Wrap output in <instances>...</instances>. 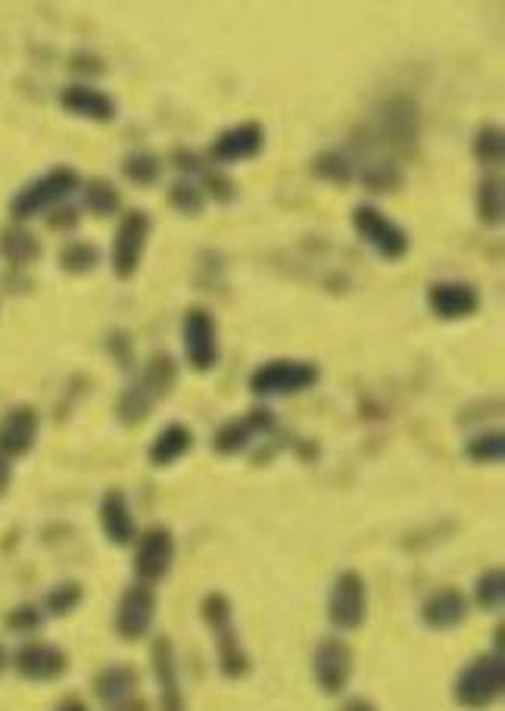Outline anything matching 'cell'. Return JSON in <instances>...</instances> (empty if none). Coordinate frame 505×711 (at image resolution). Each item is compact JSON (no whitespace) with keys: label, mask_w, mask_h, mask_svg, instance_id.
I'll return each instance as SVG.
<instances>
[{"label":"cell","mask_w":505,"mask_h":711,"mask_svg":"<svg viewBox=\"0 0 505 711\" xmlns=\"http://www.w3.org/2000/svg\"><path fill=\"white\" fill-rule=\"evenodd\" d=\"M107 349L113 353L122 368H131L134 365V347H131V337L125 332H113L107 337Z\"/></svg>","instance_id":"40"},{"label":"cell","mask_w":505,"mask_h":711,"mask_svg":"<svg viewBox=\"0 0 505 711\" xmlns=\"http://www.w3.org/2000/svg\"><path fill=\"white\" fill-rule=\"evenodd\" d=\"M10 480H13V465H10V459L0 456V497L10 490Z\"/></svg>","instance_id":"41"},{"label":"cell","mask_w":505,"mask_h":711,"mask_svg":"<svg viewBox=\"0 0 505 711\" xmlns=\"http://www.w3.org/2000/svg\"><path fill=\"white\" fill-rule=\"evenodd\" d=\"M84 599V587L79 580H63L57 587H50L48 596H44V612L50 618H65L69 612H75L82 606Z\"/></svg>","instance_id":"34"},{"label":"cell","mask_w":505,"mask_h":711,"mask_svg":"<svg viewBox=\"0 0 505 711\" xmlns=\"http://www.w3.org/2000/svg\"><path fill=\"white\" fill-rule=\"evenodd\" d=\"M153 614H156V596H153V590H150L148 583L125 587L122 596H119V602H115V633H119L125 643H138V640H144L150 633Z\"/></svg>","instance_id":"11"},{"label":"cell","mask_w":505,"mask_h":711,"mask_svg":"<svg viewBox=\"0 0 505 711\" xmlns=\"http://www.w3.org/2000/svg\"><path fill=\"white\" fill-rule=\"evenodd\" d=\"M179 384V363L169 353H153L144 372L131 380L129 387L115 399V415L122 425H141L165 397L169 390Z\"/></svg>","instance_id":"1"},{"label":"cell","mask_w":505,"mask_h":711,"mask_svg":"<svg viewBox=\"0 0 505 711\" xmlns=\"http://www.w3.org/2000/svg\"><path fill=\"white\" fill-rule=\"evenodd\" d=\"M312 175L319 182L334 184V187H346V184L356 182V166H353V156L343 153V150H325L312 160Z\"/></svg>","instance_id":"28"},{"label":"cell","mask_w":505,"mask_h":711,"mask_svg":"<svg viewBox=\"0 0 505 711\" xmlns=\"http://www.w3.org/2000/svg\"><path fill=\"white\" fill-rule=\"evenodd\" d=\"M350 225L365 241V247L375 250L384 263H400V260H406L408 250H412L406 228L400 222H393L384 210L372 206V203H358L356 210L350 213Z\"/></svg>","instance_id":"4"},{"label":"cell","mask_w":505,"mask_h":711,"mask_svg":"<svg viewBox=\"0 0 505 711\" xmlns=\"http://www.w3.org/2000/svg\"><path fill=\"white\" fill-rule=\"evenodd\" d=\"M122 175L131 184H138V187H153V184L163 179V163L150 150H131L129 156L122 160Z\"/></svg>","instance_id":"31"},{"label":"cell","mask_w":505,"mask_h":711,"mask_svg":"<svg viewBox=\"0 0 505 711\" xmlns=\"http://www.w3.org/2000/svg\"><path fill=\"white\" fill-rule=\"evenodd\" d=\"M82 187V175L72 166H53L44 175H38L29 184H22L13 200H10V215L13 222H29L34 215L48 213L53 206H60Z\"/></svg>","instance_id":"3"},{"label":"cell","mask_w":505,"mask_h":711,"mask_svg":"<svg viewBox=\"0 0 505 711\" xmlns=\"http://www.w3.org/2000/svg\"><path fill=\"white\" fill-rule=\"evenodd\" d=\"M472 153L474 160L484 169H496L505 163V132L503 125H481L472 138Z\"/></svg>","instance_id":"30"},{"label":"cell","mask_w":505,"mask_h":711,"mask_svg":"<svg viewBox=\"0 0 505 711\" xmlns=\"http://www.w3.org/2000/svg\"><path fill=\"white\" fill-rule=\"evenodd\" d=\"M7 664H10V656H7V649H3V643H0V674L7 671Z\"/></svg>","instance_id":"44"},{"label":"cell","mask_w":505,"mask_h":711,"mask_svg":"<svg viewBox=\"0 0 505 711\" xmlns=\"http://www.w3.org/2000/svg\"><path fill=\"white\" fill-rule=\"evenodd\" d=\"M191 449H194V430L188 428L184 421H172V425H165V428L153 437V444H150L148 449V459L153 468H169V465L181 463Z\"/></svg>","instance_id":"23"},{"label":"cell","mask_w":505,"mask_h":711,"mask_svg":"<svg viewBox=\"0 0 505 711\" xmlns=\"http://www.w3.org/2000/svg\"><path fill=\"white\" fill-rule=\"evenodd\" d=\"M13 668L22 680H32V683H53L69 671V656H65L60 646L41 643H22L13 652Z\"/></svg>","instance_id":"15"},{"label":"cell","mask_w":505,"mask_h":711,"mask_svg":"<svg viewBox=\"0 0 505 711\" xmlns=\"http://www.w3.org/2000/svg\"><path fill=\"white\" fill-rule=\"evenodd\" d=\"M312 678L319 683V690L327 695H337L346 690V683L353 678V652L341 637L319 640L315 652H312Z\"/></svg>","instance_id":"12"},{"label":"cell","mask_w":505,"mask_h":711,"mask_svg":"<svg viewBox=\"0 0 505 711\" xmlns=\"http://www.w3.org/2000/svg\"><path fill=\"white\" fill-rule=\"evenodd\" d=\"M322 380V368L312 359H269L250 375V394L256 397H291L306 394Z\"/></svg>","instance_id":"6"},{"label":"cell","mask_w":505,"mask_h":711,"mask_svg":"<svg viewBox=\"0 0 505 711\" xmlns=\"http://www.w3.org/2000/svg\"><path fill=\"white\" fill-rule=\"evenodd\" d=\"M474 213L481 219V225L487 228H499L505 219V184L503 175H484L474 191Z\"/></svg>","instance_id":"26"},{"label":"cell","mask_w":505,"mask_h":711,"mask_svg":"<svg viewBox=\"0 0 505 711\" xmlns=\"http://www.w3.org/2000/svg\"><path fill=\"white\" fill-rule=\"evenodd\" d=\"M341 711H377V705L375 702H368V699H362V695H356V699L343 702Z\"/></svg>","instance_id":"42"},{"label":"cell","mask_w":505,"mask_h":711,"mask_svg":"<svg viewBox=\"0 0 505 711\" xmlns=\"http://www.w3.org/2000/svg\"><path fill=\"white\" fill-rule=\"evenodd\" d=\"M3 624L10 633H19V637H29V633H38L41 624H44V612L38 606H17L13 612L3 618Z\"/></svg>","instance_id":"38"},{"label":"cell","mask_w":505,"mask_h":711,"mask_svg":"<svg viewBox=\"0 0 505 711\" xmlns=\"http://www.w3.org/2000/svg\"><path fill=\"white\" fill-rule=\"evenodd\" d=\"M138 683H141V674L131 664H110L94 678V695L103 705L113 709V705L129 702L134 690H138Z\"/></svg>","instance_id":"25"},{"label":"cell","mask_w":505,"mask_h":711,"mask_svg":"<svg viewBox=\"0 0 505 711\" xmlns=\"http://www.w3.org/2000/svg\"><path fill=\"white\" fill-rule=\"evenodd\" d=\"M165 200H169V206L175 213L188 215V219L203 215V210H206V194H203V187L194 179H179V182L165 191Z\"/></svg>","instance_id":"33"},{"label":"cell","mask_w":505,"mask_h":711,"mask_svg":"<svg viewBox=\"0 0 505 711\" xmlns=\"http://www.w3.org/2000/svg\"><path fill=\"white\" fill-rule=\"evenodd\" d=\"M98 515L100 528L113 546H129L138 540V525H134V515H131L129 499L122 490H107L100 499Z\"/></svg>","instance_id":"22"},{"label":"cell","mask_w":505,"mask_h":711,"mask_svg":"<svg viewBox=\"0 0 505 711\" xmlns=\"http://www.w3.org/2000/svg\"><path fill=\"white\" fill-rule=\"evenodd\" d=\"M365 618H368V583L358 571L346 568L331 583L327 621L337 630H358L365 624Z\"/></svg>","instance_id":"8"},{"label":"cell","mask_w":505,"mask_h":711,"mask_svg":"<svg viewBox=\"0 0 505 711\" xmlns=\"http://www.w3.org/2000/svg\"><path fill=\"white\" fill-rule=\"evenodd\" d=\"M172 562H175V534L163 525L156 528L144 530L138 537V546H134V575L141 583H160V580L169 578L172 571Z\"/></svg>","instance_id":"10"},{"label":"cell","mask_w":505,"mask_h":711,"mask_svg":"<svg viewBox=\"0 0 505 711\" xmlns=\"http://www.w3.org/2000/svg\"><path fill=\"white\" fill-rule=\"evenodd\" d=\"M384 144L391 148H415L418 141V106L408 98H393L381 106L377 116Z\"/></svg>","instance_id":"20"},{"label":"cell","mask_w":505,"mask_h":711,"mask_svg":"<svg viewBox=\"0 0 505 711\" xmlns=\"http://www.w3.org/2000/svg\"><path fill=\"white\" fill-rule=\"evenodd\" d=\"M57 265H60L63 275L84 278V275H91L100 265V247L94 241L72 237V241H65L63 247H60V253H57Z\"/></svg>","instance_id":"27"},{"label":"cell","mask_w":505,"mask_h":711,"mask_svg":"<svg viewBox=\"0 0 505 711\" xmlns=\"http://www.w3.org/2000/svg\"><path fill=\"white\" fill-rule=\"evenodd\" d=\"M505 690V662L499 652H484L458 671L453 695L462 709H487Z\"/></svg>","instance_id":"5"},{"label":"cell","mask_w":505,"mask_h":711,"mask_svg":"<svg viewBox=\"0 0 505 711\" xmlns=\"http://www.w3.org/2000/svg\"><path fill=\"white\" fill-rule=\"evenodd\" d=\"M60 106H63V113L75 119H84V122H100V125H107V122H113L115 113H119V106H115V100L107 94V91H100L94 84H65L63 91H60Z\"/></svg>","instance_id":"19"},{"label":"cell","mask_w":505,"mask_h":711,"mask_svg":"<svg viewBox=\"0 0 505 711\" xmlns=\"http://www.w3.org/2000/svg\"><path fill=\"white\" fill-rule=\"evenodd\" d=\"M272 430H275V415L260 406V409H250L246 415H241V418H234V421L215 430L212 434V449L219 456H238V453L250 449L260 437L272 434Z\"/></svg>","instance_id":"14"},{"label":"cell","mask_w":505,"mask_h":711,"mask_svg":"<svg viewBox=\"0 0 505 711\" xmlns=\"http://www.w3.org/2000/svg\"><path fill=\"white\" fill-rule=\"evenodd\" d=\"M465 618H468V596L458 587H441L437 593H431L422 602L424 628L446 633V630H456L458 624H465Z\"/></svg>","instance_id":"21"},{"label":"cell","mask_w":505,"mask_h":711,"mask_svg":"<svg viewBox=\"0 0 505 711\" xmlns=\"http://www.w3.org/2000/svg\"><path fill=\"white\" fill-rule=\"evenodd\" d=\"M0 256L13 265V268H29V265L41 263L44 247H41L38 234L29 232L26 225L13 222V225L0 228Z\"/></svg>","instance_id":"24"},{"label":"cell","mask_w":505,"mask_h":711,"mask_svg":"<svg viewBox=\"0 0 505 711\" xmlns=\"http://www.w3.org/2000/svg\"><path fill=\"white\" fill-rule=\"evenodd\" d=\"M150 234H153V219L144 210H125L119 213V225L113 234V253H110V265L119 282H131L148 256Z\"/></svg>","instance_id":"7"},{"label":"cell","mask_w":505,"mask_h":711,"mask_svg":"<svg viewBox=\"0 0 505 711\" xmlns=\"http://www.w3.org/2000/svg\"><path fill=\"white\" fill-rule=\"evenodd\" d=\"M38 430H41V415L29 403H19L7 415L0 418V456L3 459H22L29 456L38 444Z\"/></svg>","instance_id":"16"},{"label":"cell","mask_w":505,"mask_h":711,"mask_svg":"<svg viewBox=\"0 0 505 711\" xmlns=\"http://www.w3.org/2000/svg\"><path fill=\"white\" fill-rule=\"evenodd\" d=\"M79 222H82V213H79L75 206H65V203H60V206H53V210H50L48 225L53 228V232H72V228H79Z\"/></svg>","instance_id":"39"},{"label":"cell","mask_w":505,"mask_h":711,"mask_svg":"<svg viewBox=\"0 0 505 711\" xmlns=\"http://www.w3.org/2000/svg\"><path fill=\"white\" fill-rule=\"evenodd\" d=\"M84 210L98 219H110V215L122 213V194L110 179H91L82 191Z\"/></svg>","instance_id":"29"},{"label":"cell","mask_w":505,"mask_h":711,"mask_svg":"<svg viewBox=\"0 0 505 711\" xmlns=\"http://www.w3.org/2000/svg\"><path fill=\"white\" fill-rule=\"evenodd\" d=\"M465 459L477 465H503L505 459V434L503 430H484L465 440Z\"/></svg>","instance_id":"32"},{"label":"cell","mask_w":505,"mask_h":711,"mask_svg":"<svg viewBox=\"0 0 505 711\" xmlns=\"http://www.w3.org/2000/svg\"><path fill=\"white\" fill-rule=\"evenodd\" d=\"M181 341H184V359L194 372L210 375L219 365V325H215V315L206 306H191L184 313Z\"/></svg>","instance_id":"9"},{"label":"cell","mask_w":505,"mask_h":711,"mask_svg":"<svg viewBox=\"0 0 505 711\" xmlns=\"http://www.w3.org/2000/svg\"><path fill=\"white\" fill-rule=\"evenodd\" d=\"M200 618L215 637V656H219V671L229 680H241L250 674V652H246L241 633L234 628V612L231 599L225 593H206L200 602Z\"/></svg>","instance_id":"2"},{"label":"cell","mask_w":505,"mask_h":711,"mask_svg":"<svg viewBox=\"0 0 505 711\" xmlns=\"http://www.w3.org/2000/svg\"><path fill=\"white\" fill-rule=\"evenodd\" d=\"M427 306L441 322H462L481 309V291L472 282H434L427 287Z\"/></svg>","instance_id":"17"},{"label":"cell","mask_w":505,"mask_h":711,"mask_svg":"<svg viewBox=\"0 0 505 711\" xmlns=\"http://www.w3.org/2000/svg\"><path fill=\"white\" fill-rule=\"evenodd\" d=\"M358 182H362L365 191H372V194H391V191H396L403 184V172L391 160H381V163H368L365 172L358 175Z\"/></svg>","instance_id":"36"},{"label":"cell","mask_w":505,"mask_h":711,"mask_svg":"<svg viewBox=\"0 0 505 711\" xmlns=\"http://www.w3.org/2000/svg\"><path fill=\"white\" fill-rule=\"evenodd\" d=\"M474 602L487 612H499L505 602V571L503 565L499 568H487L477 583H474Z\"/></svg>","instance_id":"35"},{"label":"cell","mask_w":505,"mask_h":711,"mask_svg":"<svg viewBox=\"0 0 505 711\" xmlns=\"http://www.w3.org/2000/svg\"><path fill=\"white\" fill-rule=\"evenodd\" d=\"M53 711H88V705H84L82 699H75V695H69V699H63L60 705Z\"/></svg>","instance_id":"43"},{"label":"cell","mask_w":505,"mask_h":711,"mask_svg":"<svg viewBox=\"0 0 505 711\" xmlns=\"http://www.w3.org/2000/svg\"><path fill=\"white\" fill-rule=\"evenodd\" d=\"M262 150H265V129L256 119H246L212 138L210 156L219 166H234V163L256 160Z\"/></svg>","instance_id":"13"},{"label":"cell","mask_w":505,"mask_h":711,"mask_svg":"<svg viewBox=\"0 0 505 711\" xmlns=\"http://www.w3.org/2000/svg\"><path fill=\"white\" fill-rule=\"evenodd\" d=\"M150 668L160 687V709L163 711H188L184 705V693H181L179 662H175V646L169 643V637H156L150 646Z\"/></svg>","instance_id":"18"},{"label":"cell","mask_w":505,"mask_h":711,"mask_svg":"<svg viewBox=\"0 0 505 711\" xmlns=\"http://www.w3.org/2000/svg\"><path fill=\"white\" fill-rule=\"evenodd\" d=\"M200 187H203V194H206V200H215V203H234V197H238V191H234V182H231L225 172H215V169H203L200 175L194 179Z\"/></svg>","instance_id":"37"}]
</instances>
